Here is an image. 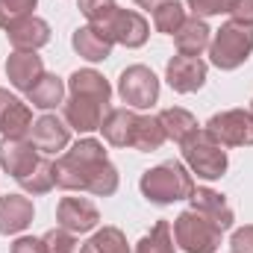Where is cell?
I'll use <instances>...</instances> for the list:
<instances>
[{
  "label": "cell",
  "mask_w": 253,
  "mask_h": 253,
  "mask_svg": "<svg viewBox=\"0 0 253 253\" xmlns=\"http://www.w3.org/2000/svg\"><path fill=\"white\" fill-rule=\"evenodd\" d=\"M53 180L65 191H88L94 197H109L118 191V168L106 159V150L97 138H80L53 162Z\"/></svg>",
  "instance_id": "cell-1"
},
{
  "label": "cell",
  "mask_w": 253,
  "mask_h": 253,
  "mask_svg": "<svg viewBox=\"0 0 253 253\" xmlns=\"http://www.w3.org/2000/svg\"><path fill=\"white\" fill-rule=\"evenodd\" d=\"M68 91L71 97L62 103L65 124L77 132L100 129L103 118L109 115V97H112V85L106 83V77L97 74L94 68H80L68 77Z\"/></svg>",
  "instance_id": "cell-2"
},
{
  "label": "cell",
  "mask_w": 253,
  "mask_h": 253,
  "mask_svg": "<svg viewBox=\"0 0 253 253\" xmlns=\"http://www.w3.org/2000/svg\"><path fill=\"white\" fill-rule=\"evenodd\" d=\"M141 194L156 203V206H168V203H177V200H189L191 191H194V180H191L189 168L177 159H168L150 171L141 174V183H138Z\"/></svg>",
  "instance_id": "cell-3"
},
{
  "label": "cell",
  "mask_w": 253,
  "mask_h": 253,
  "mask_svg": "<svg viewBox=\"0 0 253 253\" xmlns=\"http://www.w3.org/2000/svg\"><path fill=\"white\" fill-rule=\"evenodd\" d=\"M253 53V27L227 21L209 42V62L221 71H236L251 59Z\"/></svg>",
  "instance_id": "cell-4"
},
{
  "label": "cell",
  "mask_w": 253,
  "mask_h": 253,
  "mask_svg": "<svg viewBox=\"0 0 253 253\" xmlns=\"http://www.w3.org/2000/svg\"><path fill=\"white\" fill-rule=\"evenodd\" d=\"M180 147H183V159L191 168V174H197L200 180H221L227 174V165H230L227 150L206 129H197Z\"/></svg>",
  "instance_id": "cell-5"
},
{
  "label": "cell",
  "mask_w": 253,
  "mask_h": 253,
  "mask_svg": "<svg viewBox=\"0 0 253 253\" xmlns=\"http://www.w3.org/2000/svg\"><path fill=\"white\" fill-rule=\"evenodd\" d=\"M171 233H174V242L186 253H215L221 248V230L194 206L177 215Z\"/></svg>",
  "instance_id": "cell-6"
},
{
  "label": "cell",
  "mask_w": 253,
  "mask_h": 253,
  "mask_svg": "<svg viewBox=\"0 0 253 253\" xmlns=\"http://www.w3.org/2000/svg\"><path fill=\"white\" fill-rule=\"evenodd\" d=\"M118 94L126 106L147 109L159 100V77L147 65H129L118 77Z\"/></svg>",
  "instance_id": "cell-7"
},
{
  "label": "cell",
  "mask_w": 253,
  "mask_h": 253,
  "mask_svg": "<svg viewBox=\"0 0 253 253\" xmlns=\"http://www.w3.org/2000/svg\"><path fill=\"white\" fill-rule=\"evenodd\" d=\"M224 147H251L253 144V115L245 109H227L212 115L203 126Z\"/></svg>",
  "instance_id": "cell-8"
},
{
  "label": "cell",
  "mask_w": 253,
  "mask_h": 253,
  "mask_svg": "<svg viewBox=\"0 0 253 253\" xmlns=\"http://www.w3.org/2000/svg\"><path fill=\"white\" fill-rule=\"evenodd\" d=\"M94 27H100L112 39V44H124V47H141L150 36V24L132 9H115L103 24Z\"/></svg>",
  "instance_id": "cell-9"
},
{
  "label": "cell",
  "mask_w": 253,
  "mask_h": 253,
  "mask_svg": "<svg viewBox=\"0 0 253 253\" xmlns=\"http://www.w3.org/2000/svg\"><path fill=\"white\" fill-rule=\"evenodd\" d=\"M97 221H100V212L88 197H62L56 206V224L74 236L91 233L97 227Z\"/></svg>",
  "instance_id": "cell-10"
},
{
  "label": "cell",
  "mask_w": 253,
  "mask_h": 253,
  "mask_svg": "<svg viewBox=\"0 0 253 253\" xmlns=\"http://www.w3.org/2000/svg\"><path fill=\"white\" fill-rule=\"evenodd\" d=\"M39 150L33 147V141L27 138H3L0 141V168L15 180L21 183L36 165H39Z\"/></svg>",
  "instance_id": "cell-11"
},
{
  "label": "cell",
  "mask_w": 253,
  "mask_h": 253,
  "mask_svg": "<svg viewBox=\"0 0 253 253\" xmlns=\"http://www.w3.org/2000/svg\"><path fill=\"white\" fill-rule=\"evenodd\" d=\"M30 141H33V147L42 153V156H53V153H59L68 147V141H71V126L65 124V118L59 115H42L33 129H30Z\"/></svg>",
  "instance_id": "cell-12"
},
{
  "label": "cell",
  "mask_w": 253,
  "mask_h": 253,
  "mask_svg": "<svg viewBox=\"0 0 253 253\" xmlns=\"http://www.w3.org/2000/svg\"><path fill=\"white\" fill-rule=\"evenodd\" d=\"M165 80H168V85L174 91L191 94V91L203 88V83H206V62L200 56H183V53H177L168 62V68H165Z\"/></svg>",
  "instance_id": "cell-13"
},
{
  "label": "cell",
  "mask_w": 253,
  "mask_h": 253,
  "mask_svg": "<svg viewBox=\"0 0 253 253\" xmlns=\"http://www.w3.org/2000/svg\"><path fill=\"white\" fill-rule=\"evenodd\" d=\"M30 129H33V109L21 97L0 88V132H3V138H27Z\"/></svg>",
  "instance_id": "cell-14"
},
{
  "label": "cell",
  "mask_w": 253,
  "mask_h": 253,
  "mask_svg": "<svg viewBox=\"0 0 253 253\" xmlns=\"http://www.w3.org/2000/svg\"><path fill=\"white\" fill-rule=\"evenodd\" d=\"M6 39L15 50H39L50 42V24L44 18L27 15V18L6 27Z\"/></svg>",
  "instance_id": "cell-15"
},
{
  "label": "cell",
  "mask_w": 253,
  "mask_h": 253,
  "mask_svg": "<svg viewBox=\"0 0 253 253\" xmlns=\"http://www.w3.org/2000/svg\"><path fill=\"white\" fill-rule=\"evenodd\" d=\"M44 74V62L36 50H15L6 59V77L18 91H30Z\"/></svg>",
  "instance_id": "cell-16"
},
{
  "label": "cell",
  "mask_w": 253,
  "mask_h": 253,
  "mask_svg": "<svg viewBox=\"0 0 253 253\" xmlns=\"http://www.w3.org/2000/svg\"><path fill=\"white\" fill-rule=\"evenodd\" d=\"M138 121L141 115L132 109H109V115L103 118L100 132L112 147H132L135 144V132H138Z\"/></svg>",
  "instance_id": "cell-17"
},
{
  "label": "cell",
  "mask_w": 253,
  "mask_h": 253,
  "mask_svg": "<svg viewBox=\"0 0 253 253\" xmlns=\"http://www.w3.org/2000/svg\"><path fill=\"white\" fill-rule=\"evenodd\" d=\"M33 200L24 194H3L0 197V233L3 236H15L21 230H27L33 224Z\"/></svg>",
  "instance_id": "cell-18"
},
{
  "label": "cell",
  "mask_w": 253,
  "mask_h": 253,
  "mask_svg": "<svg viewBox=\"0 0 253 253\" xmlns=\"http://www.w3.org/2000/svg\"><path fill=\"white\" fill-rule=\"evenodd\" d=\"M71 47H74L83 59H88V62H103V59L112 56V39H109L100 27H94V24H85V27L74 30Z\"/></svg>",
  "instance_id": "cell-19"
},
{
  "label": "cell",
  "mask_w": 253,
  "mask_h": 253,
  "mask_svg": "<svg viewBox=\"0 0 253 253\" xmlns=\"http://www.w3.org/2000/svg\"><path fill=\"white\" fill-rule=\"evenodd\" d=\"M191 206L194 209H200L209 221H215V227L224 233V230H230L233 227V209H230V203H227V197L221 194V191H212V189H203V186H194L191 191Z\"/></svg>",
  "instance_id": "cell-20"
},
{
  "label": "cell",
  "mask_w": 253,
  "mask_h": 253,
  "mask_svg": "<svg viewBox=\"0 0 253 253\" xmlns=\"http://www.w3.org/2000/svg\"><path fill=\"white\" fill-rule=\"evenodd\" d=\"M212 42V30L206 27L203 18H186V24L174 33V44L183 56H200L203 50H209Z\"/></svg>",
  "instance_id": "cell-21"
},
{
  "label": "cell",
  "mask_w": 253,
  "mask_h": 253,
  "mask_svg": "<svg viewBox=\"0 0 253 253\" xmlns=\"http://www.w3.org/2000/svg\"><path fill=\"white\" fill-rule=\"evenodd\" d=\"M27 97H30V103H33L36 109H44V112H50V109L62 106V103H65V83H62V77H56V74H42V80L27 91Z\"/></svg>",
  "instance_id": "cell-22"
},
{
  "label": "cell",
  "mask_w": 253,
  "mask_h": 253,
  "mask_svg": "<svg viewBox=\"0 0 253 253\" xmlns=\"http://www.w3.org/2000/svg\"><path fill=\"white\" fill-rule=\"evenodd\" d=\"M156 118H159V124H162V129H165V135H168L171 141H177V144L189 141L191 135L200 129V126H197V118L191 115L189 109H180V106L162 109Z\"/></svg>",
  "instance_id": "cell-23"
},
{
  "label": "cell",
  "mask_w": 253,
  "mask_h": 253,
  "mask_svg": "<svg viewBox=\"0 0 253 253\" xmlns=\"http://www.w3.org/2000/svg\"><path fill=\"white\" fill-rule=\"evenodd\" d=\"M80 253H129V245L118 227H103L80 248Z\"/></svg>",
  "instance_id": "cell-24"
},
{
  "label": "cell",
  "mask_w": 253,
  "mask_h": 253,
  "mask_svg": "<svg viewBox=\"0 0 253 253\" xmlns=\"http://www.w3.org/2000/svg\"><path fill=\"white\" fill-rule=\"evenodd\" d=\"M165 141H168V135H165V129H162V124H159V118H156V115H141L132 150L150 153V150H159Z\"/></svg>",
  "instance_id": "cell-25"
},
{
  "label": "cell",
  "mask_w": 253,
  "mask_h": 253,
  "mask_svg": "<svg viewBox=\"0 0 253 253\" xmlns=\"http://www.w3.org/2000/svg\"><path fill=\"white\" fill-rule=\"evenodd\" d=\"M135 253H174V233L168 221H156L147 236L138 239Z\"/></svg>",
  "instance_id": "cell-26"
},
{
  "label": "cell",
  "mask_w": 253,
  "mask_h": 253,
  "mask_svg": "<svg viewBox=\"0 0 253 253\" xmlns=\"http://www.w3.org/2000/svg\"><path fill=\"white\" fill-rule=\"evenodd\" d=\"M183 24H186V9L177 0H168V3H162V6L153 9V27H156V33L174 36Z\"/></svg>",
  "instance_id": "cell-27"
},
{
  "label": "cell",
  "mask_w": 253,
  "mask_h": 253,
  "mask_svg": "<svg viewBox=\"0 0 253 253\" xmlns=\"http://www.w3.org/2000/svg\"><path fill=\"white\" fill-rule=\"evenodd\" d=\"M21 189L27 191V194H47V191L56 186V180H53V162L50 159H39V165L18 183Z\"/></svg>",
  "instance_id": "cell-28"
},
{
  "label": "cell",
  "mask_w": 253,
  "mask_h": 253,
  "mask_svg": "<svg viewBox=\"0 0 253 253\" xmlns=\"http://www.w3.org/2000/svg\"><path fill=\"white\" fill-rule=\"evenodd\" d=\"M42 242H44V253H77V248H80L77 236L68 233V230H62V227L47 230V233L42 236Z\"/></svg>",
  "instance_id": "cell-29"
},
{
  "label": "cell",
  "mask_w": 253,
  "mask_h": 253,
  "mask_svg": "<svg viewBox=\"0 0 253 253\" xmlns=\"http://www.w3.org/2000/svg\"><path fill=\"white\" fill-rule=\"evenodd\" d=\"M36 3H39V0H0V27L6 30L9 24H15V21L33 15Z\"/></svg>",
  "instance_id": "cell-30"
},
{
  "label": "cell",
  "mask_w": 253,
  "mask_h": 253,
  "mask_svg": "<svg viewBox=\"0 0 253 253\" xmlns=\"http://www.w3.org/2000/svg\"><path fill=\"white\" fill-rule=\"evenodd\" d=\"M77 6H80V12L85 15L88 24H103V21L118 9L115 0H77Z\"/></svg>",
  "instance_id": "cell-31"
},
{
  "label": "cell",
  "mask_w": 253,
  "mask_h": 253,
  "mask_svg": "<svg viewBox=\"0 0 253 253\" xmlns=\"http://www.w3.org/2000/svg\"><path fill=\"white\" fill-rule=\"evenodd\" d=\"M230 0H189V9L194 12V18H212V15H221L227 12Z\"/></svg>",
  "instance_id": "cell-32"
},
{
  "label": "cell",
  "mask_w": 253,
  "mask_h": 253,
  "mask_svg": "<svg viewBox=\"0 0 253 253\" xmlns=\"http://www.w3.org/2000/svg\"><path fill=\"white\" fill-rule=\"evenodd\" d=\"M227 15H230L236 24L253 27V0H230V6H227Z\"/></svg>",
  "instance_id": "cell-33"
},
{
  "label": "cell",
  "mask_w": 253,
  "mask_h": 253,
  "mask_svg": "<svg viewBox=\"0 0 253 253\" xmlns=\"http://www.w3.org/2000/svg\"><path fill=\"white\" fill-rule=\"evenodd\" d=\"M230 245H233V253H253V224L239 227V230L233 233Z\"/></svg>",
  "instance_id": "cell-34"
},
{
  "label": "cell",
  "mask_w": 253,
  "mask_h": 253,
  "mask_svg": "<svg viewBox=\"0 0 253 253\" xmlns=\"http://www.w3.org/2000/svg\"><path fill=\"white\" fill-rule=\"evenodd\" d=\"M12 253H44V242L42 239H33V236H21L12 245Z\"/></svg>",
  "instance_id": "cell-35"
},
{
  "label": "cell",
  "mask_w": 253,
  "mask_h": 253,
  "mask_svg": "<svg viewBox=\"0 0 253 253\" xmlns=\"http://www.w3.org/2000/svg\"><path fill=\"white\" fill-rule=\"evenodd\" d=\"M132 3L141 6V9H150V12H153L156 6H162V3H168V0H132Z\"/></svg>",
  "instance_id": "cell-36"
},
{
  "label": "cell",
  "mask_w": 253,
  "mask_h": 253,
  "mask_svg": "<svg viewBox=\"0 0 253 253\" xmlns=\"http://www.w3.org/2000/svg\"><path fill=\"white\" fill-rule=\"evenodd\" d=\"M251 115H253V100H251Z\"/></svg>",
  "instance_id": "cell-37"
}]
</instances>
